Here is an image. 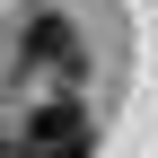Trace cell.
I'll use <instances>...</instances> for the list:
<instances>
[{
  "instance_id": "1",
  "label": "cell",
  "mask_w": 158,
  "mask_h": 158,
  "mask_svg": "<svg viewBox=\"0 0 158 158\" xmlns=\"http://www.w3.org/2000/svg\"><path fill=\"white\" fill-rule=\"evenodd\" d=\"M88 149H97V123L70 97H44V106L18 123V158H88Z\"/></svg>"
},
{
  "instance_id": "3",
  "label": "cell",
  "mask_w": 158,
  "mask_h": 158,
  "mask_svg": "<svg viewBox=\"0 0 158 158\" xmlns=\"http://www.w3.org/2000/svg\"><path fill=\"white\" fill-rule=\"evenodd\" d=\"M0 158H18V141H0Z\"/></svg>"
},
{
  "instance_id": "2",
  "label": "cell",
  "mask_w": 158,
  "mask_h": 158,
  "mask_svg": "<svg viewBox=\"0 0 158 158\" xmlns=\"http://www.w3.org/2000/svg\"><path fill=\"white\" fill-rule=\"evenodd\" d=\"M27 70H53V79H79L88 70V44H79V27L62 9H35L27 18Z\"/></svg>"
}]
</instances>
